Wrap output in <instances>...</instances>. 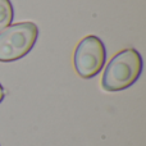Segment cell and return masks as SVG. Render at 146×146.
<instances>
[{"mask_svg":"<svg viewBox=\"0 0 146 146\" xmlns=\"http://www.w3.org/2000/svg\"><path fill=\"white\" fill-rule=\"evenodd\" d=\"M144 62L136 49H124L111 58L101 78L105 91L115 92L131 87L140 78Z\"/></svg>","mask_w":146,"mask_h":146,"instance_id":"6da1fadb","label":"cell"},{"mask_svg":"<svg viewBox=\"0 0 146 146\" xmlns=\"http://www.w3.org/2000/svg\"><path fill=\"white\" fill-rule=\"evenodd\" d=\"M38 37V27L33 22H19L0 32V62L9 63L26 56Z\"/></svg>","mask_w":146,"mask_h":146,"instance_id":"7a4b0ae2","label":"cell"},{"mask_svg":"<svg viewBox=\"0 0 146 146\" xmlns=\"http://www.w3.org/2000/svg\"><path fill=\"white\" fill-rule=\"evenodd\" d=\"M106 60L104 42L95 35L83 37L73 54L74 69L80 77L88 80L103 71Z\"/></svg>","mask_w":146,"mask_h":146,"instance_id":"3957f363","label":"cell"},{"mask_svg":"<svg viewBox=\"0 0 146 146\" xmlns=\"http://www.w3.org/2000/svg\"><path fill=\"white\" fill-rule=\"evenodd\" d=\"M14 18V8L10 0H0V32L10 23Z\"/></svg>","mask_w":146,"mask_h":146,"instance_id":"277c9868","label":"cell"},{"mask_svg":"<svg viewBox=\"0 0 146 146\" xmlns=\"http://www.w3.org/2000/svg\"><path fill=\"white\" fill-rule=\"evenodd\" d=\"M4 100V87H3V85L0 83V103Z\"/></svg>","mask_w":146,"mask_h":146,"instance_id":"5b68a950","label":"cell"}]
</instances>
